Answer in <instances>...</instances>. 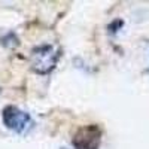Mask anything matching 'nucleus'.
Listing matches in <instances>:
<instances>
[{
	"label": "nucleus",
	"mask_w": 149,
	"mask_h": 149,
	"mask_svg": "<svg viewBox=\"0 0 149 149\" xmlns=\"http://www.w3.org/2000/svg\"><path fill=\"white\" fill-rule=\"evenodd\" d=\"M58 60V52L54 51L51 45H43L33 49L31 52V69L36 73L45 74L51 72Z\"/></svg>",
	"instance_id": "1"
},
{
	"label": "nucleus",
	"mask_w": 149,
	"mask_h": 149,
	"mask_svg": "<svg viewBox=\"0 0 149 149\" xmlns=\"http://www.w3.org/2000/svg\"><path fill=\"white\" fill-rule=\"evenodd\" d=\"M3 124L17 133H24L31 124V118L27 112H22L15 106H6L2 112Z\"/></svg>",
	"instance_id": "2"
},
{
	"label": "nucleus",
	"mask_w": 149,
	"mask_h": 149,
	"mask_svg": "<svg viewBox=\"0 0 149 149\" xmlns=\"http://www.w3.org/2000/svg\"><path fill=\"white\" fill-rule=\"evenodd\" d=\"M100 143V130L95 125L81 128L73 139L76 149H97Z\"/></svg>",
	"instance_id": "3"
}]
</instances>
